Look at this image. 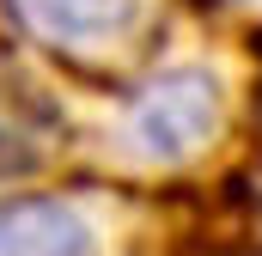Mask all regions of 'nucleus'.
Segmentation results:
<instances>
[{
    "label": "nucleus",
    "instance_id": "2",
    "mask_svg": "<svg viewBox=\"0 0 262 256\" xmlns=\"http://www.w3.org/2000/svg\"><path fill=\"white\" fill-rule=\"evenodd\" d=\"M226 122V98H220V79L201 73V67H171L159 79L140 86L128 110V134L140 153L152 159H189L201 153Z\"/></svg>",
    "mask_w": 262,
    "mask_h": 256
},
{
    "label": "nucleus",
    "instance_id": "1",
    "mask_svg": "<svg viewBox=\"0 0 262 256\" xmlns=\"http://www.w3.org/2000/svg\"><path fill=\"white\" fill-rule=\"evenodd\" d=\"M12 25L61 67L122 73L140 61L159 0H6Z\"/></svg>",
    "mask_w": 262,
    "mask_h": 256
},
{
    "label": "nucleus",
    "instance_id": "3",
    "mask_svg": "<svg viewBox=\"0 0 262 256\" xmlns=\"http://www.w3.org/2000/svg\"><path fill=\"white\" fill-rule=\"evenodd\" d=\"M0 256H98V232L85 226L79 207L25 195L0 201Z\"/></svg>",
    "mask_w": 262,
    "mask_h": 256
}]
</instances>
